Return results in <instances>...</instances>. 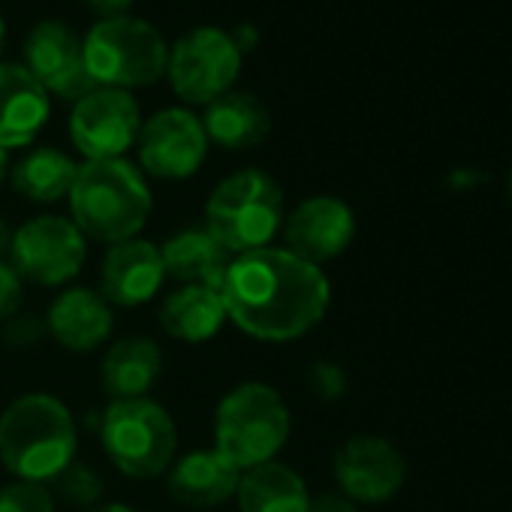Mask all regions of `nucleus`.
Returning <instances> with one entry per match:
<instances>
[{"mask_svg":"<svg viewBox=\"0 0 512 512\" xmlns=\"http://www.w3.org/2000/svg\"><path fill=\"white\" fill-rule=\"evenodd\" d=\"M220 299L235 329L256 341L287 344L308 335L326 317L332 287L320 266L284 247H263L232 256Z\"/></svg>","mask_w":512,"mask_h":512,"instance_id":"1","label":"nucleus"},{"mask_svg":"<svg viewBox=\"0 0 512 512\" xmlns=\"http://www.w3.org/2000/svg\"><path fill=\"white\" fill-rule=\"evenodd\" d=\"M67 199L76 229L106 244L136 238L151 214V190L127 160H85Z\"/></svg>","mask_w":512,"mask_h":512,"instance_id":"2","label":"nucleus"},{"mask_svg":"<svg viewBox=\"0 0 512 512\" xmlns=\"http://www.w3.org/2000/svg\"><path fill=\"white\" fill-rule=\"evenodd\" d=\"M76 422L52 395H22L0 416V461L28 482H49L76 458Z\"/></svg>","mask_w":512,"mask_h":512,"instance_id":"3","label":"nucleus"},{"mask_svg":"<svg viewBox=\"0 0 512 512\" xmlns=\"http://www.w3.org/2000/svg\"><path fill=\"white\" fill-rule=\"evenodd\" d=\"M284 223V190L260 169H244L214 187L205 205V229L229 253L269 247Z\"/></svg>","mask_w":512,"mask_h":512,"instance_id":"4","label":"nucleus"},{"mask_svg":"<svg viewBox=\"0 0 512 512\" xmlns=\"http://www.w3.org/2000/svg\"><path fill=\"white\" fill-rule=\"evenodd\" d=\"M290 410L266 383L235 386L214 413V449L241 473L275 461L290 437Z\"/></svg>","mask_w":512,"mask_h":512,"instance_id":"5","label":"nucleus"},{"mask_svg":"<svg viewBox=\"0 0 512 512\" xmlns=\"http://www.w3.org/2000/svg\"><path fill=\"white\" fill-rule=\"evenodd\" d=\"M91 79L100 88H142L157 82L169 64V46L157 28L133 16L100 19L82 40Z\"/></svg>","mask_w":512,"mask_h":512,"instance_id":"6","label":"nucleus"},{"mask_svg":"<svg viewBox=\"0 0 512 512\" xmlns=\"http://www.w3.org/2000/svg\"><path fill=\"white\" fill-rule=\"evenodd\" d=\"M175 446V422L151 398L112 401V407L103 416V449L124 476H160L172 467Z\"/></svg>","mask_w":512,"mask_h":512,"instance_id":"7","label":"nucleus"},{"mask_svg":"<svg viewBox=\"0 0 512 512\" xmlns=\"http://www.w3.org/2000/svg\"><path fill=\"white\" fill-rule=\"evenodd\" d=\"M172 91L193 106H208L223 97L241 73V49L220 28H196L169 52L166 64Z\"/></svg>","mask_w":512,"mask_h":512,"instance_id":"8","label":"nucleus"},{"mask_svg":"<svg viewBox=\"0 0 512 512\" xmlns=\"http://www.w3.org/2000/svg\"><path fill=\"white\" fill-rule=\"evenodd\" d=\"M88 256L85 235L67 217H34L13 232L10 266L22 281L40 287H61L73 281Z\"/></svg>","mask_w":512,"mask_h":512,"instance_id":"9","label":"nucleus"},{"mask_svg":"<svg viewBox=\"0 0 512 512\" xmlns=\"http://www.w3.org/2000/svg\"><path fill=\"white\" fill-rule=\"evenodd\" d=\"M139 130V103L121 88H94L70 115V139L88 160H121V154L139 139Z\"/></svg>","mask_w":512,"mask_h":512,"instance_id":"10","label":"nucleus"},{"mask_svg":"<svg viewBox=\"0 0 512 512\" xmlns=\"http://www.w3.org/2000/svg\"><path fill=\"white\" fill-rule=\"evenodd\" d=\"M139 163L148 175L181 181L190 178L205 154H208V136L202 130V121L187 109H163L139 130Z\"/></svg>","mask_w":512,"mask_h":512,"instance_id":"11","label":"nucleus"},{"mask_svg":"<svg viewBox=\"0 0 512 512\" xmlns=\"http://www.w3.org/2000/svg\"><path fill=\"white\" fill-rule=\"evenodd\" d=\"M25 70L46 88V94H58L76 103L100 88L85 67L82 40L64 22H40L28 34Z\"/></svg>","mask_w":512,"mask_h":512,"instance_id":"12","label":"nucleus"},{"mask_svg":"<svg viewBox=\"0 0 512 512\" xmlns=\"http://www.w3.org/2000/svg\"><path fill=\"white\" fill-rule=\"evenodd\" d=\"M404 479L407 461L383 437H353L335 455V482L353 503H383L401 491Z\"/></svg>","mask_w":512,"mask_h":512,"instance_id":"13","label":"nucleus"},{"mask_svg":"<svg viewBox=\"0 0 512 512\" xmlns=\"http://www.w3.org/2000/svg\"><path fill=\"white\" fill-rule=\"evenodd\" d=\"M284 241L293 256L320 266L341 256L353 235H356V217L347 202L335 196H311L305 199L290 217H284Z\"/></svg>","mask_w":512,"mask_h":512,"instance_id":"14","label":"nucleus"},{"mask_svg":"<svg viewBox=\"0 0 512 512\" xmlns=\"http://www.w3.org/2000/svg\"><path fill=\"white\" fill-rule=\"evenodd\" d=\"M163 281H166V269L160 260V247L142 238H127L112 244L100 269L103 299L124 308H136L154 299Z\"/></svg>","mask_w":512,"mask_h":512,"instance_id":"15","label":"nucleus"},{"mask_svg":"<svg viewBox=\"0 0 512 512\" xmlns=\"http://www.w3.org/2000/svg\"><path fill=\"white\" fill-rule=\"evenodd\" d=\"M46 121V88L22 64H0V148L28 145Z\"/></svg>","mask_w":512,"mask_h":512,"instance_id":"16","label":"nucleus"},{"mask_svg":"<svg viewBox=\"0 0 512 512\" xmlns=\"http://www.w3.org/2000/svg\"><path fill=\"white\" fill-rule=\"evenodd\" d=\"M46 326L61 347L91 353L112 335V308L100 293L76 287L52 302Z\"/></svg>","mask_w":512,"mask_h":512,"instance_id":"17","label":"nucleus"},{"mask_svg":"<svg viewBox=\"0 0 512 512\" xmlns=\"http://www.w3.org/2000/svg\"><path fill=\"white\" fill-rule=\"evenodd\" d=\"M166 278L184 287H211L220 293L232 256L211 238L208 229H181L160 247Z\"/></svg>","mask_w":512,"mask_h":512,"instance_id":"18","label":"nucleus"},{"mask_svg":"<svg viewBox=\"0 0 512 512\" xmlns=\"http://www.w3.org/2000/svg\"><path fill=\"white\" fill-rule=\"evenodd\" d=\"M241 470L217 449H202L184 455L169 473V494L184 506H217L235 497Z\"/></svg>","mask_w":512,"mask_h":512,"instance_id":"19","label":"nucleus"},{"mask_svg":"<svg viewBox=\"0 0 512 512\" xmlns=\"http://www.w3.org/2000/svg\"><path fill=\"white\" fill-rule=\"evenodd\" d=\"M202 130L208 142L229 148V151H247L269 139L272 133V115L253 94L226 91L214 103H208Z\"/></svg>","mask_w":512,"mask_h":512,"instance_id":"20","label":"nucleus"},{"mask_svg":"<svg viewBox=\"0 0 512 512\" xmlns=\"http://www.w3.org/2000/svg\"><path fill=\"white\" fill-rule=\"evenodd\" d=\"M235 497L241 512H308L311 506L305 479L281 461H266L244 470Z\"/></svg>","mask_w":512,"mask_h":512,"instance_id":"21","label":"nucleus"},{"mask_svg":"<svg viewBox=\"0 0 512 512\" xmlns=\"http://www.w3.org/2000/svg\"><path fill=\"white\" fill-rule=\"evenodd\" d=\"M163 371V353L148 338H127L109 347L100 365L103 389L112 395V401H133L145 398L148 389L157 383Z\"/></svg>","mask_w":512,"mask_h":512,"instance_id":"22","label":"nucleus"},{"mask_svg":"<svg viewBox=\"0 0 512 512\" xmlns=\"http://www.w3.org/2000/svg\"><path fill=\"white\" fill-rule=\"evenodd\" d=\"M226 323L223 299L211 287H181L166 296L160 308V326L166 335L184 344H202Z\"/></svg>","mask_w":512,"mask_h":512,"instance_id":"23","label":"nucleus"},{"mask_svg":"<svg viewBox=\"0 0 512 512\" xmlns=\"http://www.w3.org/2000/svg\"><path fill=\"white\" fill-rule=\"evenodd\" d=\"M79 166L58 148H37L13 169V187L34 202H58L70 196Z\"/></svg>","mask_w":512,"mask_h":512,"instance_id":"24","label":"nucleus"},{"mask_svg":"<svg viewBox=\"0 0 512 512\" xmlns=\"http://www.w3.org/2000/svg\"><path fill=\"white\" fill-rule=\"evenodd\" d=\"M0 512H55V497L46 482L16 479L0 488Z\"/></svg>","mask_w":512,"mask_h":512,"instance_id":"25","label":"nucleus"},{"mask_svg":"<svg viewBox=\"0 0 512 512\" xmlns=\"http://www.w3.org/2000/svg\"><path fill=\"white\" fill-rule=\"evenodd\" d=\"M58 488L61 494L70 500V503H79V506H91L100 491H103V479L88 467V464H67L58 476Z\"/></svg>","mask_w":512,"mask_h":512,"instance_id":"26","label":"nucleus"},{"mask_svg":"<svg viewBox=\"0 0 512 512\" xmlns=\"http://www.w3.org/2000/svg\"><path fill=\"white\" fill-rule=\"evenodd\" d=\"M22 305V278L19 272L0 260V323H7L19 314Z\"/></svg>","mask_w":512,"mask_h":512,"instance_id":"27","label":"nucleus"},{"mask_svg":"<svg viewBox=\"0 0 512 512\" xmlns=\"http://www.w3.org/2000/svg\"><path fill=\"white\" fill-rule=\"evenodd\" d=\"M308 512H356V503L344 494H320V497H311V506Z\"/></svg>","mask_w":512,"mask_h":512,"instance_id":"28","label":"nucleus"},{"mask_svg":"<svg viewBox=\"0 0 512 512\" xmlns=\"http://www.w3.org/2000/svg\"><path fill=\"white\" fill-rule=\"evenodd\" d=\"M130 4H133V0H91V7L100 10V13H106V19L124 16V10H127Z\"/></svg>","mask_w":512,"mask_h":512,"instance_id":"29","label":"nucleus"},{"mask_svg":"<svg viewBox=\"0 0 512 512\" xmlns=\"http://www.w3.org/2000/svg\"><path fill=\"white\" fill-rule=\"evenodd\" d=\"M10 244H13V229L4 220H0V256L10 253Z\"/></svg>","mask_w":512,"mask_h":512,"instance_id":"30","label":"nucleus"},{"mask_svg":"<svg viewBox=\"0 0 512 512\" xmlns=\"http://www.w3.org/2000/svg\"><path fill=\"white\" fill-rule=\"evenodd\" d=\"M88 512H136V509L124 506V503H109V506H97V509H88Z\"/></svg>","mask_w":512,"mask_h":512,"instance_id":"31","label":"nucleus"},{"mask_svg":"<svg viewBox=\"0 0 512 512\" xmlns=\"http://www.w3.org/2000/svg\"><path fill=\"white\" fill-rule=\"evenodd\" d=\"M7 169H10V157H7V148H0V181H4Z\"/></svg>","mask_w":512,"mask_h":512,"instance_id":"32","label":"nucleus"},{"mask_svg":"<svg viewBox=\"0 0 512 512\" xmlns=\"http://www.w3.org/2000/svg\"><path fill=\"white\" fill-rule=\"evenodd\" d=\"M0 49H4V19H0Z\"/></svg>","mask_w":512,"mask_h":512,"instance_id":"33","label":"nucleus"},{"mask_svg":"<svg viewBox=\"0 0 512 512\" xmlns=\"http://www.w3.org/2000/svg\"><path fill=\"white\" fill-rule=\"evenodd\" d=\"M509 196H512V172H509Z\"/></svg>","mask_w":512,"mask_h":512,"instance_id":"34","label":"nucleus"}]
</instances>
